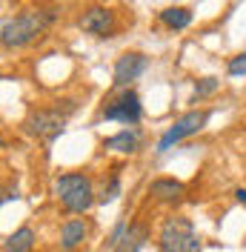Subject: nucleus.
<instances>
[{
    "instance_id": "nucleus-5",
    "label": "nucleus",
    "mask_w": 246,
    "mask_h": 252,
    "mask_svg": "<svg viewBox=\"0 0 246 252\" xmlns=\"http://www.w3.org/2000/svg\"><path fill=\"white\" fill-rule=\"evenodd\" d=\"M206 121H209V112H186V115H181L175 124L166 129V135L160 138V143H157V152H166V149H172L175 143H181L184 138H189V135H198L200 129L206 126Z\"/></svg>"
},
{
    "instance_id": "nucleus-16",
    "label": "nucleus",
    "mask_w": 246,
    "mask_h": 252,
    "mask_svg": "<svg viewBox=\"0 0 246 252\" xmlns=\"http://www.w3.org/2000/svg\"><path fill=\"white\" fill-rule=\"evenodd\" d=\"M217 86H220V80L217 78H200L198 83H195V100H203V97L215 94Z\"/></svg>"
},
{
    "instance_id": "nucleus-14",
    "label": "nucleus",
    "mask_w": 246,
    "mask_h": 252,
    "mask_svg": "<svg viewBox=\"0 0 246 252\" xmlns=\"http://www.w3.org/2000/svg\"><path fill=\"white\" fill-rule=\"evenodd\" d=\"M160 20H163L166 29L181 32V29H186V26L192 23V12H189L186 6H169V9L160 12Z\"/></svg>"
},
{
    "instance_id": "nucleus-3",
    "label": "nucleus",
    "mask_w": 246,
    "mask_h": 252,
    "mask_svg": "<svg viewBox=\"0 0 246 252\" xmlns=\"http://www.w3.org/2000/svg\"><path fill=\"white\" fill-rule=\"evenodd\" d=\"M157 247L160 252H203L195 226L186 215H172L163 220L160 232H157Z\"/></svg>"
},
{
    "instance_id": "nucleus-9",
    "label": "nucleus",
    "mask_w": 246,
    "mask_h": 252,
    "mask_svg": "<svg viewBox=\"0 0 246 252\" xmlns=\"http://www.w3.org/2000/svg\"><path fill=\"white\" fill-rule=\"evenodd\" d=\"M86 235H89V223L83 218H72L66 220L61 226V250L63 252H75L83 241H86Z\"/></svg>"
},
{
    "instance_id": "nucleus-12",
    "label": "nucleus",
    "mask_w": 246,
    "mask_h": 252,
    "mask_svg": "<svg viewBox=\"0 0 246 252\" xmlns=\"http://www.w3.org/2000/svg\"><path fill=\"white\" fill-rule=\"evenodd\" d=\"M149 241V226L146 223H129V232L123 235V241L112 252H140Z\"/></svg>"
},
{
    "instance_id": "nucleus-19",
    "label": "nucleus",
    "mask_w": 246,
    "mask_h": 252,
    "mask_svg": "<svg viewBox=\"0 0 246 252\" xmlns=\"http://www.w3.org/2000/svg\"><path fill=\"white\" fill-rule=\"evenodd\" d=\"M6 201H17V187H3L0 189V204Z\"/></svg>"
},
{
    "instance_id": "nucleus-6",
    "label": "nucleus",
    "mask_w": 246,
    "mask_h": 252,
    "mask_svg": "<svg viewBox=\"0 0 246 252\" xmlns=\"http://www.w3.org/2000/svg\"><path fill=\"white\" fill-rule=\"evenodd\" d=\"M103 118H106V121H118V124H126V126H135L140 118H143V106H140L138 92L126 89L123 94H118L112 103H106V109H103Z\"/></svg>"
},
{
    "instance_id": "nucleus-10",
    "label": "nucleus",
    "mask_w": 246,
    "mask_h": 252,
    "mask_svg": "<svg viewBox=\"0 0 246 252\" xmlns=\"http://www.w3.org/2000/svg\"><path fill=\"white\" fill-rule=\"evenodd\" d=\"M149 195L160 204H175L184 198V184L175 178H154L152 187H149Z\"/></svg>"
},
{
    "instance_id": "nucleus-17",
    "label": "nucleus",
    "mask_w": 246,
    "mask_h": 252,
    "mask_svg": "<svg viewBox=\"0 0 246 252\" xmlns=\"http://www.w3.org/2000/svg\"><path fill=\"white\" fill-rule=\"evenodd\" d=\"M226 72H229L232 78H241V75H246V52L244 55H235L229 61V66H226Z\"/></svg>"
},
{
    "instance_id": "nucleus-1",
    "label": "nucleus",
    "mask_w": 246,
    "mask_h": 252,
    "mask_svg": "<svg viewBox=\"0 0 246 252\" xmlns=\"http://www.w3.org/2000/svg\"><path fill=\"white\" fill-rule=\"evenodd\" d=\"M52 20H55V9H26V12H20L17 17L3 23V29H0V46L3 49L29 46L37 34H43L52 26Z\"/></svg>"
},
{
    "instance_id": "nucleus-20",
    "label": "nucleus",
    "mask_w": 246,
    "mask_h": 252,
    "mask_svg": "<svg viewBox=\"0 0 246 252\" xmlns=\"http://www.w3.org/2000/svg\"><path fill=\"white\" fill-rule=\"evenodd\" d=\"M235 198H238V204H244V206H246V189H244V187L235 189Z\"/></svg>"
},
{
    "instance_id": "nucleus-18",
    "label": "nucleus",
    "mask_w": 246,
    "mask_h": 252,
    "mask_svg": "<svg viewBox=\"0 0 246 252\" xmlns=\"http://www.w3.org/2000/svg\"><path fill=\"white\" fill-rule=\"evenodd\" d=\"M126 232H129V220H121V223L112 229V235H109V241H106L109 250H115V247H118V244L123 241V235H126Z\"/></svg>"
},
{
    "instance_id": "nucleus-2",
    "label": "nucleus",
    "mask_w": 246,
    "mask_h": 252,
    "mask_svg": "<svg viewBox=\"0 0 246 252\" xmlns=\"http://www.w3.org/2000/svg\"><path fill=\"white\" fill-rule=\"evenodd\" d=\"M55 195L61 198V206L72 215H83L89 212L94 204V192H92V181L89 175L83 172H66L55 181Z\"/></svg>"
},
{
    "instance_id": "nucleus-8",
    "label": "nucleus",
    "mask_w": 246,
    "mask_h": 252,
    "mask_svg": "<svg viewBox=\"0 0 246 252\" xmlns=\"http://www.w3.org/2000/svg\"><path fill=\"white\" fill-rule=\"evenodd\" d=\"M77 26L86 32V34H97V37H112L115 29H118V17L112 9L106 6H92V9H86L80 20H77Z\"/></svg>"
},
{
    "instance_id": "nucleus-7",
    "label": "nucleus",
    "mask_w": 246,
    "mask_h": 252,
    "mask_svg": "<svg viewBox=\"0 0 246 252\" xmlns=\"http://www.w3.org/2000/svg\"><path fill=\"white\" fill-rule=\"evenodd\" d=\"M146 66H149V58H146L143 52H126V55H121V58L115 61L112 83H115L118 89H126L132 80H138L140 75L146 72Z\"/></svg>"
},
{
    "instance_id": "nucleus-15",
    "label": "nucleus",
    "mask_w": 246,
    "mask_h": 252,
    "mask_svg": "<svg viewBox=\"0 0 246 252\" xmlns=\"http://www.w3.org/2000/svg\"><path fill=\"white\" fill-rule=\"evenodd\" d=\"M118 195H121V175L115 172L109 178V184H103V192L97 195V201H100V204H112Z\"/></svg>"
},
{
    "instance_id": "nucleus-11",
    "label": "nucleus",
    "mask_w": 246,
    "mask_h": 252,
    "mask_svg": "<svg viewBox=\"0 0 246 252\" xmlns=\"http://www.w3.org/2000/svg\"><path fill=\"white\" fill-rule=\"evenodd\" d=\"M140 146V132L138 129H123L118 135H112L103 141V149L109 152H123V155H132V152H138Z\"/></svg>"
},
{
    "instance_id": "nucleus-21",
    "label": "nucleus",
    "mask_w": 246,
    "mask_h": 252,
    "mask_svg": "<svg viewBox=\"0 0 246 252\" xmlns=\"http://www.w3.org/2000/svg\"><path fill=\"white\" fill-rule=\"evenodd\" d=\"M0 146H3V141H0Z\"/></svg>"
},
{
    "instance_id": "nucleus-13",
    "label": "nucleus",
    "mask_w": 246,
    "mask_h": 252,
    "mask_svg": "<svg viewBox=\"0 0 246 252\" xmlns=\"http://www.w3.org/2000/svg\"><path fill=\"white\" fill-rule=\"evenodd\" d=\"M31 247H34V229L31 226H20L3 241L6 252H31Z\"/></svg>"
},
{
    "instance_id": "nucleus-4",
    "label": "nucleus",
    "mask_w": 246,
    "mask_h": 252,
    "mask_svg": "<svg viewBox=\"0 0 246 252\" xmlns=\"http://www.w3.org/2000/svg\"><path fill=\"white\" fill-rule=\"evenodd\" d=\"M66 112L61 109H37L31 112L29 118H26V132L34 135V138H43V141H55L58 135L63 132V126H66Z\"/></svg>"
}]
</instances>
